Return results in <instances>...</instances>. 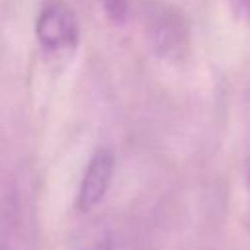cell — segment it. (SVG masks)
Here are the masks:
<instances>
[{
    "label": "cell",
    "instance_id": "6da1fadb",
    "mask_svg": "<svg viewBox=\"0 0 250 250\" xmlns=\"http://www.w3.org/2000/svg\"><path fill=\"white\" fill-rule=\"evenodd\" d=\"M146 39L150 49L166 61H178L188 53L189 29L182 12L174 6L158 4L146 10Z\"/></svg>",
    "mask_w": 250,
    "mask_h": 250
},
{
    "label": "cell",
    "instance_id": "7a4b0ae2",
    "mask_svg": "<svg viewBox=\"0 0 250 250\" xmlns=\"http://www.w3.org/2000/svg\"><path fill=\"white\" fill-rule=\"evenodd\" d=\"M78 20L68 4L62 0H51L41 8L35 21V37L45 51H72L78 43Z\"/></svg>",
    "mask_w": 250,
    "mask_h": 250
},
{
    "label": "cell",
    "instance_id": "3957f363",
    "mask_svg": "<svg viewBox=\"0 0 250 250\" xmlns=\"http://www.w3.org/2000/svg\"><path fill=\"white\" fill-rule=\"evenodd\" d=\"M115 172V156L107 148H100L88 162L80 188H78V197H76V207L82 213L92 211L94 207L100 205V201L105 197L107 188L111 184Z\"/></svg>",
    "mask_w": 250,
    "mask_h": 250
},
{
    "label": "cell",
    "instance_id": "277c9868",
    "mask_svg": "<svg viewBox=\"0 0 250 250\" xmlns=\"http://www.w3.org/2000/svg\"><path fill=\"white\" fill-rule=\"evenodd\" d=\"M104 12L109 21L121 25L129 18V0H102Z\"/></svg>",
    "mask_w": 250,
    "mask_h": 250
},
{
    "label": "cell",
    "instance_id": "5b68a950",
    "mask_svg": "<svg viewBox=\"0 0 250 250\" xmlns=\"http://www.w3.org/2000/svg\"><path fill=\"white\" fill-rule=\"evenodd\" d=\"M236 2H238V6L242 8V12H244L246 20L250 21V0H236Z\"/></svg>",
    "mask_w": 250,
    "mask_h": 250
},
{
    "label": "cell",
    "instance_id": "8992f818",
    "mask_svg": "<svg viewBox=\"0 0 250 250\" xmlns=\"http://www.w3.org/2000/svg\"><path fill=\"white\" fill-rule=\"evenodd\" d=\"M84 250H109V244H94V246H90V248H84Z\"/></svg>",
    "mask_w": 250,
    "mask_h": 250
}]
</instances>
